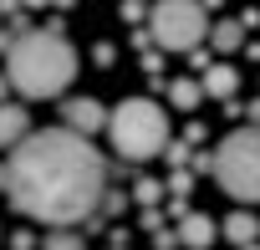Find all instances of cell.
<instances>
[{"label":"cell","mask_w":260,"mask_h":250,"mask_svg":"<svg viewBox=\"0 0 260 250\" xmlns=\"http://www.w3.org/2000/svg\"><path fill=\"white\" fill-rule=\"evenodd\" d=\"M6 194L41 225H77L107 194V164L77 128H41L11 148Z\"/></svg>","instance_id":"1"},{"label":"cell","mask_w":260,"mask_h":250,"mask_svg":"<svg viewBox=\"0 0 260 250\" xmlns=\"http://www.w3.org/2000/svg\"><path fill=\"white\" fill-rule=\"evenodd\" d=\"M6 82L41 102V97H61L72 82H77V51L72 41L61 36V26H46V31H21L6 51Z\"/></svg>","instance_id":"2"},{"label":"cell","mask_w":260,"mask_h":250,"mask_svg":"<svg viewBox=\"0 0 260 250\" xmlns=\"http://www.w3.org/2000/svg\"><path fill=\"white\" fill-rule=\"evenodd\" d=\"M107 138H112V153L127 159V164H148L169 148V112L153 102V97H122L107 117Z\"/></svg>","instance_id":"3"},{"label":"cell","mask_w":260,"mask_h":250,"mask_svg":"<svg viewBox=\"0 0 260 250\" xmlns=\"http://www.w3.org/2000/svg\"><path fill=\"white\" fill-rule=\"evenodd\" d=\"M214 179L235 204H260V122L235 128L214 148Z\"/></svg>","instance_id":"4"},{"label":"cell","mask_w":260,"mask_h":250,"mask_svg":"<svg viewBox=\"0 0 260 250\" xmlns=\"http://www.w3.org/2000/svg\"><path fill=\"white\" fill-rule=\"evenodd\" d=\"M148 36L164 51H199V41L209 36L204 0H158L148 11Z\"/></svg>","instance_id":"5"},{"label":"cell","mask_w":260,"mask_h":250,"mask_svg":"<svg viewBox=\"0 0 260 250\" xmlns=\"http://www.w3.org/2000/svg\"><path fill=\"white\" fill-rule=\"evenodd\" d=\"M61 117H67V128H77V133H97V128H107L112 112H107L97 97H67Z\"/></svg>","instance_id":"6"},{"label":"cell","mask_w":260,"mask_h":250,"mask_svg":"<svg viewBox=\"0 0 260 250\" xmlns=\"http://www.w3.org/2000/svg\"><path fill=\"white\" fill-rule=\"evenodd\" d=\"M26 138H31V117H26V107L0 102V148H16V143H26Z\"/></svg>","instance_id":"7"},{"label":"cell","mask_w":260,"mask_h":250,"mask_svg":"<svg viewBox=\"0 0 260 250\" xmlns=\"http://www.w3.org/2000/svg\"><path fill=\"white\" fill-rule=\"evenodd\" d=\"M204 97H214V102H230L235 97V87H240V72L235 67H224V61H214V67H204Z\"/></svg>","instance_id":"8"},{"label":"cell","mask_w":260,"mask_h":250,"mask_svg":"<svg viewBox=\"0 0 260 250\" xmlns=\"http://www.w3.org/2000/svg\"><path fill=\"white\" fill-rule=\"evenodd\" d=\"M179 240H184L189 250H209L219 235H214V220H209V214H184V220H179Z\"/></svg>","instance_id":"9"},{"label":"cell","mask_w":260,"mask_h":250,"mask_svg":"<svg viewBox=\"0 0 260 250\" xmlns=\"http://www.w3.org/2000/svg\"><path fill=\"white\" fill-rule=\"evenodd\" d=\"M219 235H224L235 250H240V245H255V235H260V220H255L250 209H235V214L219 225Z\"/></svg>","instance_id":"10"},{"label":"cell","mask_w":260,"mask_h":250,"mask_svg":"<svg viewBox=\"0 0 260 250\" xmlns=\"http://www.w3.org/2000/svg\"><path fill=\"white\" fill-rule=\"evenodd\" d=\"M199 97H204V82H189V77H174V82H169V102H174V107L194 112Z\"/></svg>","instance_id":"11"},{"label":"cell","mask_w":260,"mask_h":250,"mask_svg":"<svg viewBox=\"0 0 260 250\" xmlns=\"http://www.w3.org/2000/svg\"><path fill=\"white\" fill-rule=\"evenodd\" d=\"M214 51H240L245 46V21H214Z\"/></svg>","instance_id":"12"},{"label":"cell","mask_w":260,"mask_h":250,"mask_svg":"<svg viewBox=\"0 0 260 250\" xmlns=\"http://www.w3.org/2000/svg\"><path fill=\"white\" fill-rule=\"evenodd\" d=\"M41 250H87V245H82V235L56 230V235H46V240H41Z\"/></svg>","instance_id":"13"},{"label":"cell","mask_w":260,"mask_h":250,"mask_svg":"<svg viewBox=\"0 0 260 250\" xmlns=\"http://www.w3.org/2000/svg\"><path fill=\"white\" fill-rule=\"evenodd\" d=\"M158 194H164V189H158L153 179H138V184H133V199H138V204H158Z\"/></svg>","instance_id":"14"},{"label":"cell","mask_w":260,"mask_h":250,"mask_svg":"<svg viewBox=\"0 0 260 250\" xmlns=\"http://www.w3.org/2000/svg\"><path fill=\"white\" fill-rule=\"evenodd\" d=\"M143 11H138V0H122V21H138Z\"/></svg>","instance_id":"15"},{"label":"cell","mask_w":260,"mask_h":250,"mask_svg":"<svg viewBox=\"0 0 260 250\" xmlns=\"http://www.w3.org/2000/svg\"><path fill=\"white\" fill-rule=\"evenodd\" d=\"M245 112H250V122H260V97H255V102H250Z\"/></svg>","instance_id":"16"},{"label":"cell","mask_w":260,"mask_h":250,"mask_svg":"<svg viewBox=\"0 0 260 250\" xmlns=\"http://www.w3.org/2000/svg\"><path fill=\"white\" fill-rule=\"evenodd\" d=\"M26 6H46V0H26Z\"/></svg>","instance_id":"17"},{"label":"cell","mask_w":260,"mask_h":250,"mask_svg":"<svg viewBox=\"0 0 260 250\" xmlns=\"http://www.w3.org/2000/svg\"><path fill=\"white\" fill-rule=\"evenodd\" d=\"M240 250H260V245H240Z\"/></svg>","instance_id":"18"}]
</instances>
